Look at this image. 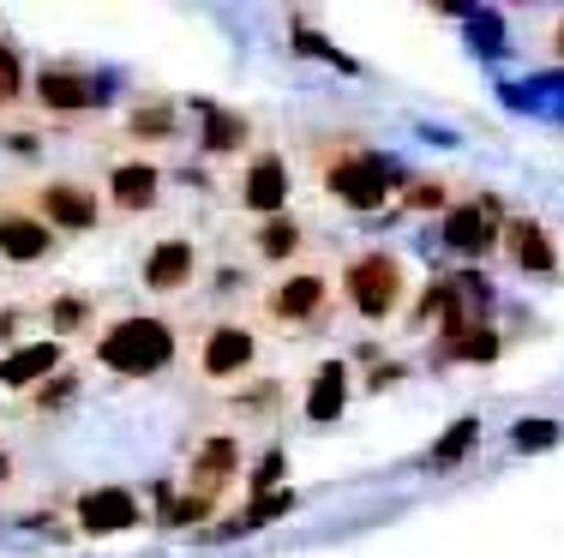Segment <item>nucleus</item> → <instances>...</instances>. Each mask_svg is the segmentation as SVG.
<instances>
[{"instance_id":"26","label":"nucleus","mask_w":564,"mask_h":558,"mask_svg":"<svg viewBox=\"0 0 564 558\" xmlns=\"http://www.w3.org/2000/svg\"><path fill=\"white\" fill-rule=\"evenodd\" d=\"M85 318H90L85 300H55V325H61V330H78Z\"/></svg>"},{"instance_id":"15","label":"nucleus","mask_w":564,"mask_h":558,"mask_svg":"<svg viewBox=\"0 0 564 558\" xmlns=\"http://www.w3.org/2000/svg\"><path fill=\"white\" fill-rule=\"evenodd\" d=\"M36 102L55 114H78L97 102V90H90L85 73H73V66H48V73H36Z\"/></svg>"},{"instance_id":"9","label":"nucleus","mask_w":564,"mask_h":558,"mask_svg":"<svg viewBox=\"0 0 564 558\" xmlns=\"http://www.w3.org/2000/svg\"><path fill=\"white\" fill-rule=\"evenodd\" d=\"M73 516H78L85 535H120V528H132L144 516V504H139V493H127V486H97V493L78 499Z\"/></svg>"},{"instance_id":"30","label":"nucleus","mask_w":564,"mask_h":558,"mask_svg":"<svg viewBox=\"0 0 564 558\" xmlns=\"http://www.w3.org/2000/svg\"><path fill=\"white\" fill-rule=\"evenodd\" d=\"M0 481H7V450H0Z\"/></svg>"},{"instance_id":"27","label":"nucleus","mask_w":564,"mask_h":558,"mask_svg":"<svg viewBox=\"0 0 564 558\" xmlns=\"http://www.w3.org/2000/svg\"><path fill=\"white\" fill-rule=\"evenodd\" d=\"M289 511V493H276V499H259L252 504V523H271V516H282Z\"/></svg>"},{"instance_id":"25","label":"nucleus","mask_w":564,"mask_h":558,"mask_svg":"<svg viewBox=\"0 0 564 558\" xmlns=\"http://www.w3.org/2000/svg\"><path fill=\"white\" fill-rule=\"evenodd\" d=\"M205 511H210V504L193 499V493H174V499H169V523H198Z\"/></svg>"},{"instance_id":"5","label":"nucleus","mask_w":564,"mask_h":558,"mask_svg":"<svg viewBox=\"0 0 564 558\" xmlns=\"http://www.w3.org/2000/svg\"><path fill=\"white\" fill-rule=\"evenodd\" d=\"M330 300H337V288H330L325 271H289V276H276V288H264V318H276V325H318L330 313Z\"/></svg>"},{"instance_id":"28","label":"nucleus","mask_w":564,"mask_h":558,"mask_svg":"<svg viewBox=\"0 0 564 558\" xmlns=\"http://www.w3.org/2000/svg\"><path fill=\"white\" fill-rule=\"evenodd\" d=\"M276 474H282V450H271V457L259 462V474H252V486H271Z\"/></svg>"},{"instance_id":"20","label":"nucleus","mask_w":564,"mask_h":558,"mask_svg":"<svg viewBox=\"0 0 564 558\" xmlns=\"http://www.w3.org/2000/svg\"><path fill=\"white\" fill-rule=\"evenodd\" d=\"M475 438H480V420L475 415H463V420H451V433L438 438L433 450H426V469H456V462L475 450Z\"/></svg>"},{"instance_id":"13","label":"nucleus","mask_w":564,"mask_h":558,"mask_svg":"<svg viewBox=\"0 0 564 558\" xmlns=\"http://www.w3.org/2000/svg\"><path fill=\"white\" fill-rule=\"evenodd\" d=\"M505 252L517 259V271H529V276H553L558 271V247L534 217H510L505 222Z\"/></svg>"},{"instance_id":"18","label":"nucleus","mask_w":564,"mask_h":558,"mask_svg":"<svg viewBox=\"0 0 564 558\" xmlns=\"http://www.w3.org/2000/svg\"><path fill=\"white\" fill-rule=\"evenodd\" d=\"M174 132H181L174 102H139V109L127 114V139H132V144H169Z\"/></svg>"},{"instance_id":"24","label":"nucleus","mask_w":564,"mask_h":558,"mask_svg":"<svg viewBox=\"0 0 564 558\" xmlns=\"http://www.w3.org/2000/svg\"><path fill=\"white\" fill-rule=\"evenodd\" d=\"M402 198H409L414 210H438V205H445V186H438V180H409V186H402Z\"/></svg>"},{"instance_id":"1","label":"nucleus","mask_w":564,"mask_h":558,"mask_svg":"<svg viewBox=\"0 0 564 558\" xmlns=\"http://www.w3.org/2000/svg\"><path fill=\"white\" fill-rule=\"evenodd\" d=\"M318 156V180L325 193H337L348 210H379L384 198L397 193V175L384 156H372L360 139H330V144H313Z\"/></svg>"},{"instance_id":"29","label":"nucleus","mask_w":564,"mask_h":558,"mask_svg":"<svg viewBox=\"0 0 564 558\" xmlns=\"http://www.w3.org/2000/svg\"><path fill=\"white\" fill-rule=\"evenodd\" d=\"M553 48H558V55H564V24H558V31H553Z\"/></svg>"},{"instance_id":"23","label":"nucleus","mask_w":564,"mask_h":558,"mask_svg":"<svg viewBox=\"0 0 564 558\" xmlns=\"http://www.w3.org/2000/svg\"><path fill=\"white\" fill-rule=\"evenodd\" d=\"M19 97H24V66L12 48H0V109H12Z\"/></svg>"},{"instance_id":"10","label":"nucleus","mask_w":564,"mask_h":558,"mask_svg":"<svg viewBox=\"0 0 564 558\" xmlns=\"http://www.w3.org/2000/svg\"><path fill=\"white\" fill-rule=\"evenodd\" d=\"M55 252V229H48L36 210H0V259L7 264H36Z\"/></svg>"},{"instance_id":"22","label":"nucleus","mask_w":564,"mask_h":558,"mask_svg":"<svg viewBox=\"0 0 564 558\" xmlns=\"http://www.w3.org/2000/svg\"><path fill=\"white\" fill-rule=\"evenodd\" d=\"M240 144H247V121L240 114H210L205 151H240Z\"/></svg>"},{"instance_id":"7","label":"nucleus","mask_w":564,"mask_h":558,"mask_svg":"<svg viewBox=\"0 0 564 558\" xmlns=\"http://www.w3.org/2000/svg\"><path fill=\"white\" fill-rule=\"evenodd\" d=\"M289 163H282L276 151H264V156H252V168H247V180H240V210L247 217H259V222H271L282 217V205H289Z\"/></svg>"},{"instance_id":"14","label":"nucleus","mask_w":564,"mask_h":558,"mask_svg":"<svg viewBox=\"0 0 564 558\" xmlns=\"http://www.w3.org/2000/svg\"><path fill=\"white\" fill-rule=\"evenodd\" d=\"M156 193H163V175H156L151 163H115L109 168V205L115 210H151L156 205Z\"/></svg>"},{"instance_id":"3","label":"nucleus","mask_w":564,"mask_h":558,"mask_svg":"<svg viewBox=\"0 0 564 558\" xmlns=\"http://www.w3.org/2000/svg\"><path fill=\"white\" fill-rule=\"evenodd\" d=\"M343 300L355 307L367 325H384L397 307H402V295H409V271H402V259L397 252H355V259L343 264Z\"/></svg>"},{"instance_id":"21","label":"nucleus","mask_w":564,"mask_h":558,"mask_svg":"<svg viewBox=\"0 0 564 558\" xmlns=\"http://www.w3.org/2000/svg\"><path fill=\"white\" fill-rule=\"evenodd\" d=\"M510 445L517 450H553L558 445V420H546V415L517 420V427H510Z\"/></svg>"},{"instance_id":"2","label":"nucleus","mask_w":564,"mask_h":558,"mask_svg":"<svg viewBox=\"0 0 564 558\" xmlns=\"http://www.w3.org/2000/svg\"><path fill=\"white\" fill-rule=\"evenodd\" d=\"M174 354H181V337L169 318H115L97 337V361L109 372H127V379H151Z\"/></svg>"},{"instance_id":"11","label":"nucleus","mask_w":564,"mask_h":558,"mask_svg":"<svg viewBox=\"0 0 564 558\" xmlns=\"http://www.w3.org/2000/svg\"><path fill=\"white\" fill-rule=\"evenodd\" d=\"M505 222H499V205L492 198H475V205H456L451 217H445V241L456 247V252H468V259H480L492 241H505Z\"/></svg>"},{"instance_id":"8","label":"nucleus","mask_w":564,"mask_h":558,"mask_svg":"<svg viewBox=\"0 0 564 558\" xmlns=\"http://www.w3.org/2000/svg\"><path fill=\"white\" fill-rule=\"evenodd\" d=\"M193 276H198V247L186 234H169L144 252V288L151 295H181V288H193Z\"/></svg>"},{"instance_id":"12","label":"nucleus","mask_w":564,"mask_h":558,"mask_svg":"<svg viewBox=\"0 0 564 558\" xmlns=\"http://www.w3.org/2000/svg\"><path fill=\"white\" fill-rule=\"evenodd\" d=\"M235 469H240V445H235V438H210V445H198V457H193L186 493L205 499V504H217V499H223V486L235 481Z\"/></svg>"},{"instance_id":"17","label":"nucleus","mask_w":564,"mask_h":558,"mask_svg":"<svg viewBox=\"0 0 564 558\" xmlns=\"http://www.w3.org/2000/svg\"><path fill=\"white\" fill-rule=\"evenodd\" d=\"M343 403H348V366L343 361H325L306 384V420H343Z\"/></svg>"},{"instance_id":"4","label":"nucleus","mask_w":564,"mask_h":558,"mask_svg":"<svg viewBox=\"0 0 564 558\" xmlns=\"http://www.w3.org/2000/svg\"><path fill=\"white\" fill-rule=\"evenodd\" d=\"M193 366H198V379H210V384H235L259 366V337H252L247 325H235V318H210L193 342Z\"/></svg>"},{"instance_id":"19","label":"nucleus","mask_w":564,"mask_h":558,"mask_svg":"<svg viewBox=\"0 0 564 558\" xmlns=\"http://www.w3.org/2000/svg\"><path fill=\"white\" fill-rule=\"evenodd\" d=\"M252 247H259L271 264H282V259H294V252L306 247V229L289 217V210H282V217H271V222H259V229H252Z\"/></svg>"},{"instance_id":"16","label":"nucleus","mask_w":564,"mask_h":558,"mask_svg":"<svg viewBox=\"0 0 564 558\" xmlns=\"http://www.w3.org/2000/svg\"><path fill=\"white\" fill-rule=\"evenodd\" d=\"M55 366H61V342H24V349H12L7 361H0V384H7V391H31V384H43Z\"/></svg>"},{"instance_id":"6","label":"nucleus","mask_w":564,"mask_h":558,"mask_svg":"<svg viewBox=\"0 0 564 558\" xmlns=\"http://www.w3.org/2000/svg\"><path fill=\"white\" fill-rule=\"evenodd\" d=\"M31 210H36V217H43L55 234H85V229H97V217H102L97 193H90L85 180H48L43 193H36Z\"/></svg>"}]
</instances>
